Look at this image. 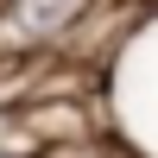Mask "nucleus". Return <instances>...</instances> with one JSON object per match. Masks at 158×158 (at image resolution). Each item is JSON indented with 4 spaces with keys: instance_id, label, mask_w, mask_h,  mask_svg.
I'll return each mask as SVG.
<instances>
[{
    "instance_id": "f03ea898",
    "label": "nucleus",
    "mask_w": 158,
    "mask_h": 158,
    "mask_svg": "<svg viewBox=\"0 0 158 158\" xmlns=\"http://www.w3.org/2000/svg\"><path fill=\"white\" fill-rule=\"evenodd\" d=\"M0 158H6V152H0Z\"/></svg>"
},
{
    "instance_id": "f257e3e1",
    "label": "nucleus",
    "mask_w": 158,
    "mask_h": 158,
    "mask_svg": "<svg viewBox=\"0 0 158 158\" xmlns=\"http://www.w3.org/2000/svg\"><path fill=\"white\" fill-rule=\"evenodd\" d=\"M82 6L89 0H13L6 25H13V38H51V32H63Z\"/></svg>"
}]
</instances>
